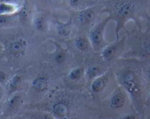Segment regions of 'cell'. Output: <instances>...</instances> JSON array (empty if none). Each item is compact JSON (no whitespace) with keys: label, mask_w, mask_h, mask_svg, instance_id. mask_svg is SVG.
Returning <instances> with one entry per match:
<instances>
[{"label":"cell","mask_w":150,"mask_h":119,"mask_svg":"<svg viewBox=\"0 0 150 119\" xmlns=\"http://www.w3.org/2000/svg\"><path fill=\"white\" fill-rule=\"evenodd\" d=\"M48 39L37 34L31 26H17L0 29L1 59L15 71L26 69L44 61Z\"/></svg>","instance_id":"obj_1"},{"label":"cell","mask_w":150,"mask_h":119,"mask_svg":"<svg viewBox=\"0 0 150 119\" xmlns=\"http://www.w3.org/2000/svg\"><path fill=\"white\" fill-rule=\"evenodd\" d=\"M26 109H39L51 113L57 119H98L99 104L88 90H70L62 86L52 91L43 101L26 104Z\"/></svg>","instance_id":"obj_2"},{"label":"cell","mask_w":150,"mask_h":119,"mask_svg":"<svg viewBox=\"0 0 150 119\" xmlns=\"http://www.w3.org/2000/svg\"><path fill=\"white\" fill-rule=\"evenodd\" d=\"M144 66L143 63L135 59L121 58L111 68L118 85L130 95L135 110L144 119L145 101L149 88L144 74Z\"/></svg>","instance_id":"obj_3"},{"label":"cell","mask_w":150,"mask_h":119,"mask_svg":"<svg viewBox=\"0 0 150 119\" xmlns=\"http://www.w3.org/2000/svg\"><path fill=\"white\" fill-rule=\"evenodd\" d=\"M149 2L150 0H107L102 3L104 13L115 23L116 39L120 38V32L127 29L126 24L130 21L134 26L143 29L150 18Z\"/></svg>","instance_id":"obj_4"},{"label":"cell","mask_w":150,"mask_h":119,"mask_svg":"<svg viewBox=\"0 0 150 119\" xmlns=\"http://www.w3.org/2000/svg\"><path fill=\"white\" fill-rule=\"evenodd\" d=\"M27 104L43 101L54 90L62 85V76L43 61L26 69Z\"/></svg>","instance_id":"obj_5"},{"label":"cell","mask_w":150,"mask_h":119,"mask_svg":"<svg viewBox=\"0 0 150 119\" xmlns=\"http://www.w3.org/2000/svg\"><path fill=\"white\" fill-rule=\"evenodd\" d=\"M126 47L122 58L135 59L144 66L150 64V32L134 26L124 30Z\"/></svg>","instance_id":"obj_6"},{"label":"cell","mask_w":150,"mask_h":119,"mask_svg":"<svg viewBox=\"0 0 150 119\" xmlns=\"http://www.w3.org/2000/svg\"><path fill=\"white\" fill-rule=\"evenodd\" d=\"M99 107L100 118L105 119H117L125 113L135 110L130 95L119 85L99 103Z\"/></svg>","instance_id":"obj_7"},{"label":"cell","mask_w":150,"mask_h":119,"mask_svg":"<svg viewBox=\"0 0 150 119\" xmlns=\"http://www.w3.org/2000/svg\"><path fill=\"white\" fill-rule=\"evenodd\" d=\"M48 41L49 43L54 46V49L52 51L48 50L45 53L44 61L46 62L59 75L62 76L79 62L75 59L64 44L51 39H48Z\"/></svg>","instance_id":"obj_8"},{"label":"cell","mask_w":150,"mask_h":119,"mask_svg":"<svg viewBox=\"0 0 150 119\" xmlns=\"http://www.w3.org/2000/svg\"><path fill=\"white\" fill-rule=\"evenodd\" d=\"M67 14L73 20L75 32L88 34L91 29L102 19L104 6L101 3L80 11H69Z\"/></svg>","instance_id":"obj_9"},{"label":"cell","mask_w":150,"mask_h":119,"mask_svg":"<svg viewBox=\"0 0 150 119\" xmlns=\"http://www.w3.org/2000/svg\"><path fill=\"white\" fill-rule=\"evenodd\" d=\"M118 85L114 71L110 68L105 73L95 78L89 83L88 90L93 99L99 104Z\"/></svg>","instance_id":"obj_10"},{"label":"cell","mask_w":150,"mask_h":119,"mask_svg":"<svg viewBox=\"0 0 150 119\" xmlns=\"http://www.w3.org/2000/svg\"><path fill=\"white\" fill-rule=\"evenodd\" d=\"M64 45L79 63L83 62L85 59L95 53L87 34L75 32L74 35L64 43Z\"/></svg>","instance_id":"obj_11"},{"label":"cell","mask_w":150,"mask_h":119,"mask_svg":"<svg viewBox=\"0 0 150 119\" xmlns=\"http://www.w3.org/2000/svg\"><path fill=\"white\" fill-rule=\"evenodd\" d=\"M73 30H75L74 25L71 18L68 16L66 21H62L57 12L53 13L48 39L64 44L74 35L73 34Z\"/></svg>","instance_id":"obj_12"},{"label":"cell","mask_w":150,"mask_h":119,"mask_svg":"<svg viewBox=\"0 0 150 119\" xmlns=\"http://www.w3.org/2000/svg\"><path fill=\"white\" fill-rule=\"evenodd\" d=\"M62 85L70 90H88L89 84L83 62L76 64L62 76Z\"/></svg>","instance_id":"obj_13"},{"label":"cell","mask_w":150,"mask_h":119,"mask_svg":"<svg viewBox=\"0 0 150 119\" xmlns=\"http://www.w3.org/2000/svg\"><path fill=\"white\" fill-rule=\"evenodd\" d=\"M28 103L26 91L17 92L7 97L2 105V113L0 119H7L19 114Z\"/></svg>","instance_id":"obj_14"},{"label":"cell","mask_w":150,"mask_h":119,"mask_svg":"<svg viewBox=\"0 0 150 119\" xmlns=\"http://www.w3.org/2000/svg\"><path fill=\"white\" fill-rule=\"evenodd\" d=\"M83 65L89 85L93 79L103 74L111 68L100 53L95 52L83 60Z\"/></svg>","instance_id":"obj_15"},{"label":"cell","mask_w":150,"mask_h":119,"mask_svg":"<svg viewBox=\"0 0 150 119\" xmlns=\"http://www.w3.org/2000/svg\"><path fill=\"white\" fill-rule=\"evenodd\" d=\"M109 21H111V20L108 16L105 18H102V19L88 32L87 36L95 53H100L109 43L105 38V28Z\"/></svg>","instance_id":"obj_16"},{"label":"cell","mask_w":150,"mask_h":119,"mask_svg":"<svg viewBox=\"0 0 150 119\" xmlns=\"http://www.w3.org/2000/svg\"><path fill=\"white\" fill-rule=\"evenodd\" d=\"M125 47L126 36L123 34L119 39L109 42L100 54L103 60L111 67L117 60L122 57Z\"/></svg>","instance_id":"obj_17"},{"label":"cell","mask_w":150,"mask_h":119,"mask_svg":"<svg viewBox=\"0 0 150 119\" xmlns=\"http://www.w3.org/2000/svg\"><path fill=\"white\" fill-rule=\"evenodd\" d=\"M53 13L48 10H37L31 24L32 29L37 34L48 40Z\"/></svg>","instance_id":"obj_18"},{"label":"cell","mask_w":150,"mask_h":119,"mask_svg":"<svg viewBox=\"0 0 150 119\" xmlns=\"http://www.w3.org/2000/svg\"><path fill=\"white\" fill-rule=\"evenodd\" d=\"M26 69L16 71L4 86L7 97L17 92L26 90Z\"/></svg>","instance_id":"obj_19"},{"label":"cell","mask_w":150,"mask_h":119,"mask_svg":"<svg viewBox=\"0 0 150 119\" xmlns=\"http://www.w3.org/2000/svg\"><path fill=\"white\" fill-rule=\"evenodd\" d=\"M36 10L37 7L34 0H24L18 13L20 26H31Z\"/></svg>","instance_id":"obj_20"},{"label":"cell","mask_w":150,"mask_h":119,"mask_svg":"<svg viewBox=\"0 0 150 119\" xmlns=\"http://www.w3.org/2000/svg\"><path fill=\"white\" fill-rule=\"evenodd\" d=\"M101 4L95 0H64L63 10L69 11H80L86 8Z\"/></svg>","instance_id":"obj_21"},{"label":"cell","mask_w":150,"mask_h":119,"mask_svg":"<svg viewBox=\"0 0 150 119\" xmlns=\"http://www.w3.org/2000/svg\"><path fill=\"white\" fill-rule=\"evenodd\" d=\"M37 10L58 12L63 10L64 0H34Z\"/></svg>","instance_id":"obj_22"},{"label":"cell","mask_w":150,"mask_h":119,"mask_svg":"<svg viewBox=\"0 0 150 119\" xmlns=\"http://www.w3.org/2000/svg\"><path fill=\"white\" fill-rule=\"evenodd\" d=\"M16 71L3 59L0 60V84L5 86Z\"/></svg>","instance_id":"obj_23"},{"label":"cell","mask_w":150,"mask_h":119,"mask_svg":"<svg viewBox=\"0 0 150 119\" xmlns=\"http://www.w3.org/2000/svg\"><path fill=\"white\" fill-rule=\"evenodd\" d=\"M22 112L33 119H57L49 112L39 109H26Z\"/></svg>","instance_id":"obj_24"},{"label":"cell","mask_w":150,"mask_h":119,"mask_svg":"<svg viewBox=\"0 0 150 119\" xmlns=\"http://www.w3.org/2000/svg\"><path fill=\"white\" fill-rule=\"evenodd\" d=\"M21 5L15 3L0 1V15L2 16H13L17 14L20 10Z\"/></svg>","instance_id":"obj_25"},{"label":"cell","mask_w":150,"mask_h":119,"mask_svg":"<svg viewBox=\"0 0 150 119\" xmlns=\"http://www.w3.org/2000/svg\"><path fill=\"white\" fill-rule=\"evenodd\" d=\"M18 15L13 16H2L0 15V29H7V28L14 27L19 26Z\"/></svg>","instance_id":"obj_26"},{"label":"cell","mask_w":150,"mask_h":119,"mask_svg":"<svg viewBox=\"0 0 150 119\" xmlns=\"http://www.w3.org/2000/svg\"><path fill=\"white\" fill-rule=\"evenodd\" d=\"M117 119H144V118L142 117L140 113H138L136 110H133V111L122 115Z\"/></svg>","instance_id":"obj_27"},{"label":"cell","mask_w":150,"mask_h":119,"mask_svg":"<svg viewBox=\"0 0 150 119\" xmlns=\"http://www.w3.org/2000/svg\"><path fill=\"white\" fill-rule=\"evenodd\" d=\"M144 74L148 88H150V64L144 66Z\"/></svg>","instance_id":"obj_28"},{"label":"cell","mask_w":150,"mask_h":119,"mask_svg":"<svg viewBox=\"0 0 150 119\" xmlns=\"http://www.w3.org/2000/svg\"><path fill=\"white\" fill-rule=\"evenodd\" d=\"M6 98H7V93H6L5 88L4 85L0 84V104H2Z\"/></svg>","instance_id":"obj_29"},{"label":"cell","mask_w":150,"mask_h":119,"mask_svg":"<svg viewBox=\"0 0 150 119\" xmlns=\"http://www.w3.org/2000/svg\"><path fill=\"white\" fill-rule=\"evenodd\" d=\"M23 1H24V0H0V1H6V2L15 3V4H20V5H22Z\"/></svg>","instance_id":"obj_30"},{"label":"cell","mask_w":150,"mask_h":119,"mask_svg":"<svg viewBox=\"0 0 150 119\" xmlns=\"http://www.w3.org/2000/svg\"><path fill=\"white\" fill-rule=\"evenodd\" d=\"M145 105H146V109L150 108V88L149 89V91H148V94L147 96H146V101H145Z\"/></svg>","instance_id":"obj_31"},{"label":"cell","mask_w":150,"mask_h":119,"mask_svg":"<svg viewBox=\"0 0 150 119\" xmlns=\"http://www.w3.org/2000/svg\"><path fill=\"white\" fill-rule=\"evenodd\" d=\"M7 119H25V116L23 114V113H19V114L16 115L15 116H13V117H10V118H8Z\"/></svg>","instance_id":"obj_32"},{"label":"cell","mask_w":150,"mask_h":119,"mask_svg":"<svg viewBox=\"0 0 150 119\" xmlns=\"http://www.w3.org/2000/svg\"><path fill=\"white\" fill-rule=\"evenodd\" d=\"M144 26H145V30L148 31V32H150V18L148 20L146 21L144 24Z\"/></svg>","instance_id":"obj_33"},{"label":"cell","mask_w":150,"mask_h":119,"mask_svg":"<svg viewBox=\"0 0 150 119\" xmlns=\"http://www.w3.org/2000/svg\"><path fill=\"white\" fill-rule=\"evenodd\" d=\"M144 119H150V108H147L145 111Z\"/></svg>","instance_id":"obj_34"},{"label":"cell","mask_w":150,"mask_h":119,"mask_svg":"<svg viewBox=\"0 0 150 119\" xmlns=\"http://www.w3.org/2000/svg\"><path fill=\"white\" fill-rule=\"evenodd\" d=\"M2 105H3V103L2 104H0V118H1V113H2Z\"/></svg>","instance_id":"obj_35"},{"label":"cell","mask_w":150,"mask_h":119,"mask_svg":"<svg viewBox=\"0 0 150 119\" xmlns=\"http://www.w3.org/2000/svg\"><path fill=\"white\" fill-rule=\"evenodd\" d=\"M22 113H23V112H22ZM23 114L24 115V116H25V119H33V118H31V117H29V116L26 115H25L24 113H23Z\"/></svg>","instance_id":"obj_36"},{"label":"cell","mask_w":150,"mask_h":119,"mask_svg":"<svg viewBox=\"0 0 150 119\" xmlns=\"http://www.w3.org/2000/svg\"><path fill=\"white\" fill-rule=\"evenodd\" d=\"M95 1H98V2H100V3H103V1H107V0H95Z\"/></svg>","instance_id":"obj_37"},{"label":"cell","mask_w":150,"mask_h":119,"mask_svg":"<svg viewBox=\"0 0 150 119\" xmlns=\"http://www.w3.org/2000/svg\"><path fill=\"white\" fill-rule=\"evenodd\" d=\"M98 119H105V118H99Z\"/></svg>","instance_id":"obj_38"},{"label":"cell","mask_w":150,"mask_h":119,"mask_svg":"<svg viewBox=\"0 0 150 119\" xmlns=\"http://www.w3.org/2000/svg\"><path fill=\"white\" fill-rule=\"evenodd\" d=\"M0 57H1V55H0Z\"/></svg>","instance_id":"obj_39"}]
</instances>
